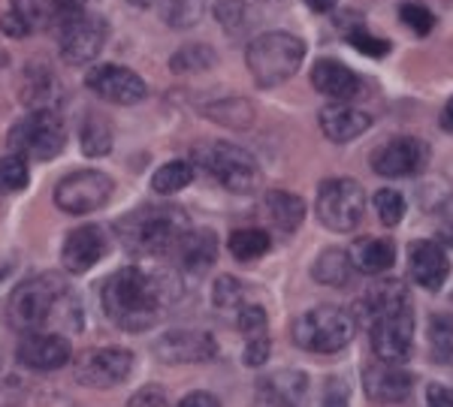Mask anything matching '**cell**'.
<instances>
[{"label":"cell","mask_w":453,"mask_h":407,"mask_svg":"<svg viewBox=\"0 0 453 407\" xmlns=\"http://www.w3.org/2000/svg\"><path fill=\"white\" fill-rule=\"evenodd\" d=\"M173 302V283L157 272L140 266L119 268L100 290L104 314L124 332H145L160 323Z\"/></svg>","instance_id":"6da1fadb"},{"label":"cell","mask_w":453,"mask_h":407,"mask_svg":"<svg viewBox=\"0 0 453 407\" xmlns=\"http://www.w3.org/2000/svg\"><path fill=\"white\" fill-rule=\"evenodd\" d=\"M6 323L34 335L42 329L64 326L67 332L82 329V305L76 302L70 283L58 272H42L21 281L6 299Z\"/></svg>","instance_id":"7a4b0ae2"},{"label":"cell","mask_w":453,"mask_h":407,"mask_svg":"<svg viewBox=\"0 0 453 407\" xmlns=\"http://www.w3.org/2000/svg\"><path fill=\"white\" fill-rule=\"evenodd\" d=\"M188 232V215L179 206H145L119 221V238L130 253L164 257Z\"/></svg>","instance_id":"3957f363"},{"label":"cell","mask_w":453,"mask_h":407,"mask_svg":"<svg viewBox=\"0 0 453 407\" xmlns=\"http://www.w3.org/2000/svg\"><path fill=\"white\" fill-rule=\"evenodd\" d=\"M303 57L305 42L288 31L260 34L245 49L248 72L260 88H275V85L288 82L290 76H296V70L303 67Z\"/></svg>","instance_id":"277c9868"},{"label":"cell","mask_w":453,"mask_h":407,"mask_svg":"<svg viewBox=\"0 0 453 407\" xmlns=\"http://www.w3.org/2000/svg\"><path fill=\"white\" fill-rule=\"evenodd\" d=\"M354 335V317L335 305L305 311L294 323V344L309 353H339Z\"/></svg>","instance_id":"5b68a950"},{"label":"cell","mask_w":453,"mask_h":407,"mask_svg":"<svg viewBox=\"0 0 453 407\" xmlns=\"http://www.w3.org/2000/svg\"><path fill=\"white\" fill-rule=\"evenodd\" d=\"M12 155L31 160H52L67 145V127L55 109H34L10 130Z\"/></svg>","instance_id":"8992f818"},{"label":"cell","mask_w":453,"mask_h":407,"mask_svg":"<svg viewBox=\"0 0 453 407\" xmlns=\"http://www.w3.org/2000/svg\"><path fill=\"white\" fill-rule=\"evenodd\" d=\"M366 215V191L354 178H326L318 187V221L333 232H350Z\"/></svg>","instance_id":"52a82bcc"},{"label":"cell","mask_w":453,"mask_h":407,"mask_svg":"<svg viewBox=\"0 0 453 407\" xmlns=\"http://www.w3.org/2000/svg\"><path fill=\"white\" fill-rule=\"evenodd\" d=\"M203 166L230 193H251L260 185V166L245 148L230 142H211L203 151Z\"/></svg>","instance_id":"ba28073f"},{"label":"cell","mask_w":453,"mask_h":407,"mask_svg":"<svg viewBox=\"0 0 453 407\" xmlns=\"http://www.w3.org/2000/svg\"><path fill=\"white\" fill-rule=\"evenodd\" d=\"M372 332V350H375L378 362H390V366H402L411 356L414 347V308L411 302L402 308L384 311L369 320Z\"/></svg>","instance_id":"9c48e42d"},{"label":"cell","mask_w":453,"mask_h":407,"mask_svg":"<svg viewBox=\"0 0 453 407\" xmlns=\"http://www.w3.org/2000/svg\"><path fill=\"white\" fill-rule=\"evenodd\" d=\"M112 178L97 170H79L58 181L55 206L67 215H91L112 200Z\"/></svg>","instance_id":"30bf717a"},{"label":"cell","mask_w":453,"mask_h":407,"mask_svg":"<svg viewBox=\"0 0 453 407\" xmlns=\"http://www.w3.org/2000/svg\"><path fill=\"white\" fill-rule=\"evenodd\" d=\"M109 40L106 19L94 16V12H82V16L70 19L67 25L58 27V46H61V57L73 67L79 64H91L94 57L104 52Z\"/></svg>","instance_id":"8fae6325"},{"label":"cell","mask_w":453,"mask_h":407,"mask_svg":"<svg viewBox=\"0 0 453 407\" xmlns=\"http://www.w3.org/2000/svg\"><path fill=\"white\" fill-rule=\"evenodd\" d=\"M134 372V353L124 347H97L79 356L76 381L91 389H109L124 383Z\"/></svg>","instance_id":"7c38bea8"},{"label":"cell","mask_w":453,"mask_h":407,"mask_svg":"<svg viewBox=\"0 0 453 407\" xmlns=\"http://www.w3.org/2000/svg\"><path fill=\"white\" fill-rule=\"evenodd\" d=\"M429 166V145L418 136H396L384 142L372 155V170L384 178H408L420 176Z\"/></svg>","instance_id":"4fadbf2b"},{"label":"cell","mask_w":453,"mask_h":407,"mask_svg":"<svg viewBox=\"0 0 453 407\" xmlns=\"http://www.w3.org/2000/svg\"><path fill=\"white\" fill-rule=\"evenodd\" d=\"M85 85L97 94V97L109 100V103H119V106L142 103L145 94H149L140 72L121 67V64H97V67H91L85 76Z\"/></svg>","instance_id":"5bb4252c"},{"label":"cell","mask_w":453,"mask_h":407,"mask_svg":"<svg viewBox=\"0 0 453 407\" xmlns=\"http://www.w3.org/2000/svg\"><path fill=\"white\" fill-rule=\"evenodd\" d=\"M151 353L164 366H196V362H211L218 356V344L209 332L200 329H175L155 341Z\"/></svg>","instance_id":"9a60e30c"},{"label":"cell","mask_w":453,"mask_h":407,"mask_svg":"<svg viewBox=\"0 0 453 407\" xmlns=\"http://www.w3.org/2000/svg\"><path fill=\"white\" fill-rule=\"evenodd\" d=\"M73 356L70 338H64L61 332H34L25 335L16 350V359L31 372H55L64 368Z\"/></svg>","instance_id":"2e32d148"},{"label":"cell","mask_w":453,"mask_h":407,"mask_svg":"<svg viewBox=\"0 0 453 407\" xmlns=\"http://www.w3.org/2000/svg\"><path fill=\"white\" fill-rule=\"evenodd\" d=\"M106 251H109L106 232L100 230L97 223H85V227H76L64 238L61 266L67 268L70 275H85L88 268H94L106 257Z\"/></svg>","instance_id":"e0dca14e"},{"label":"cell","mask_w":453,"mask_h":407,"mask_svg":"<svg viewBox=\"0 0 453 407\" xmlns=\"http://www.w3.org/2000/svg\"><path fill=\"white\" fill-rule=\"evenodd\" d=\"M408 268H411V278L418 287L435 293V290H441L450 278L448 248L433 242V238H420V242H414L411 251H408Z\"/></svg>","instance_id":"ac0fdd59"},{"label":"cell","mask_w":453,"mask_h":407,"mask_svg":"<svg viewBox=\"0 0 453 407\" xmlns=\"http://www.w3.org/2000/svg\"><path fill=\"white\" fill-rule=\"evenodd\" d=\"M366 383V396L378 404H399L411 396L414 374L402 366H390V362H372L363 374Z\"/></svg>","instance_id":"d6986e66"},{"label":"cell","mask_w":453,"mask_h":407,"mask_svg":"<svg viewBox=\"0 0 453 407\" xmlns=\"http://www.w3.org/2000/svg\"><path fill=\"white\" fill-rule=\"evenodd\" d=\"M311 85L324 94V97L335 100V103H348V100H354L363 88L360 76L350 67H345L342 61H335V57H320V61L314 64Z\"/></svg>","instance_id":"ffe728a7"},{"label":"cell","mask_w":453,"mask_h":407,"mask_svg":"<svg viewBox=\"0 0 453 407\" xmlns=\"http://www.w3.org/2000/svg\"><path fill=\"white\" fill-rule=\"evenodd\" d=\"M12 12L27 21V27H61L82 16L85 0H12Z\"/></svg>","instance_id":"44dd1931"},{"label":"cell","mask_w":453,"mask_h":407,"mask_svg":"<svg viewBox=\"0 0 453 407\" xmlns=\"http://www.w3.org/2000/svg\"><path fill=\"white\" fill-rule=\"evenodd\" d=\"M173 257L181 272L203 275L218 260V236L211 230H188L173 248Z\"/></svg>","instance_id":"7402d4cb"},{"label":"cell","mask_w":453,"mask_h":407,"mask_svg":"<svg viewBox=\"0 0 453 407\" xmlns=\"http://www.w3.org/2000/svg\"><path fill=\"white\" fill-rule=\"evenodd\" d=\"M260 402L266 407H303L305 396H309V377L294 368H284L257 383Z\"/></svg>","instance_id":"603a6c76"},{"label":"cell","mask_w":453,"mask_h":407,"mask_svg":"<svg viewBox=\"0 0 453 407\" xmlns=\"http://www.w3.org/2000/svg\"><path fill=\"white\" fill-rule=\"evenodd\" d=\"M372 127V115L348 103H333L320 109V130L330 142H354Z\"/></svg>","instance_id":"cb8c5ba5"},{"label":"cell","mask_w":453,"mask_h":407,"mask_svg":"<svg viewBox=\"0 0 453 407\" xmlns=\"http://www.w3.org/2000/svg\"><path fill=\"white\" fill-rule=\"evenodd\" d=\"M348 257H350L354 272L384 275L396 263V248H393V242H387V238H357V242L350 245Z\"/></svg>","instance_id":"d4e9b609"},{"label":"cell","mask_w":453,"mask_h":407,"mask_svg":"<svg viewBox=\"0 0 453 407\" xmlns=\"http://www.w3.org/2000/svg\"><path fill=\"white\" fill-rule=\"evenodd\" d=\"M58 79L46 67H27L25 70V82H21V100L34 109H52L58 100ZM31 109V112H34Z\"/></svg>","instance_id":"484cf974"},{"label":"cell","mask_w":453,"mask_h":407,"mask_svg":"<svg viewBox=\"0 0 453 407\" xmlns=\"http://www.w3.org/2000/svg\"><path fill=\"white\" fill-rule=\"evenodd\" d=\"M266 215L281 232H294L299 230V223H303V217H305V202L299 200L296 193L273 191V193H266Z\"/></svg>","instance_id":"4316f807"},{"label":"cell","mask_w":453,"mask_h":407,"mask_svg":"<svg viewBox=\"0 0 453 407\" xmlns=\"http://www.w3.org/2000/svg\"><path fill=\"white\" fill-rule=\"evenodd\" d=\"M311 278L324 287H345L354 278V266H350V257L345 251L339 248H330L324 251L311 266Z\"/></svg>","instance_id":"83f0119b"},{"label":"cell","mask_w":453,"mask_h":407,"mask_svg":"<svg viewBox=\"0 0 453 407\" xmlns=\"http://www.w3.org/2000/svg\"><path fill=\"white\" fill-rule=\"evenodd\" d=\"M273 248V238H269L266 230H236L226 238V251L239 260V263H251V260H260L263 253Z\"/></svg>","instance_id":"f1b7e54d"},{"label":"cell","mask_w":453,"mask_h":407,"mask_svg":"<svg viewBox=\"0 0 453 407\" xmlns=\"http://www.w3.org/2000/svg\"><path fill=\"white\" fill-rule=\"evenodd\" d=\"M429 356L438 366H453V314H433L426 326Z\"/></svg>","instance_id":"f546056e"},{"label":"cell","mask_w":453,"mask_h":407,"mask_svg":"<svg viewBox=\"0 0 453 407\" xmlns=\"http://www.w3.org/2000/svg\"><path fill=\"white\" fill-rule=\"evenodd\" d=\"M85 157H106L112 151V127L100 115H88L82 121V133H79Z\"/></svg>","instance_id":"4dcf8cb0"},{"label":"cell","mask_w":453,"mask_h":407,"mask_svg":"<svg viewBox=\"0 0 453 407\" xmlns=\"http://www.w3.org/2000/svg\"><path fill=\"white\" fill-rule=\"evenodd\" d=\"M191 181H194V166L188 163V160H170V163H164L155 176H151V191L160 196H170V193H179L181 187H188Z\"/></svg>","instance_id":"1f68e13d"},{"label":"cell","mask_w":453,"mask_h":407,"mask_svg":"<svg viewBox=\"0 0 453 407\" xmlns=\"http://www.w3.org/2000/svg\"><path fill=\"white\" fill-rule=\"evenodd\" d=\"M215 67V49L203 46V42H191V46H181L179 52L170 57L173 72H203Z\"/></svg>","instance_id":"d6a6232c"},{"label":"cell","mask_w":453,"mask_h":407,"mask_svg":"<svg viewBox=\"0 0 453 407\" xmlns=\"http://www.w3.org/2000/svg\"><path fill=\"white\" fill-rule=\"evenodd\" d=\"M203 112H206L211 121H218V124H226V127H248L254 121V109H251V103H245V100L211 103V106L203 109Z\"/></svg>","instance_id":"836d02e7"},{"label":"cell","mask_w":453,"mask_h":407,"mask_svg":"<svg viewBox=\"0 0 453 407\" xmlns=\"http://www.w3.org/2000/svg\"><path fill=\"white\" fill-rule=\"evenodd\" d=\"M27 181H31V172H27L25 157H19V155L0 157V196L25 191Z\"/></svg>","instance_id":"e575fe53"},{"label":"cell","mask_w":453,"mask_h":407,"mask_svg":"<svg viewBox=\"0 0 453 407\" xmlns=\"http://www.w3.org/2000/svg\"><path fill=\"white\" fill-rule=\"evenodd\" d=\"M164 19L170 27H194L203 19V0H164Z\"/></svg>","instance_id":"d590c367"},{"label":"cell","mask_w":453,"mask_h":407,"mask_svg":"<svg viewBox=\"0 0 453 407\" xmlns=\"http://www.w3.org/2000/svg\"><path fill=\"white\" fill-rule=\"evenodd\" d=\"M211 302L215 308H242L245 305V283L233 275H221L211 287Z\"/></svg>","instance_id":"8d00e7d4"},{"label":"cell","mask_w":453,"mask_h":407,"mask_svg":"<svg viewBox=\"0 0 453 407\" xmlns=\"http://www.w3.org/2000/svg\"><path fill=\"white\" fill-rule=\"evenodd\" d=\"M375 212L381 217L384 227H396V223L405 217V196L399 191H393V187H384V191L375 193Z\"/></svg>","instance_id":"74e56055"},{"label":"cell","mask_w":453,"mask_h":407,"mask_svg":"<svg viewBox=\"0 0 453 407\" xmlns=\"http://www.w3.org/2000/svg\"><path fill=\"white\" fill-rule=\"evenodd\" d=\"M345 40L360 55H369V57H384L387 52H390V42L381 40V36H375V34L366 31V27H360V25H357V27H345Z\"/></svg>","instance_id":"f35d334b"},{"label":"cell","mask_w":453,"mask_h":407,"mask_svg":"<svg viewBox=\"0 0 453 407\" xmlns=\"http://www.w3.org/2000/svg\"><path fill=\"white\" fill-rule=\"evenodd\" d=\"M215 19L226 34L236 36L248 25V6L242 0H218L215 4Z\"/></svg>","instance_id":"ab89813d"},{"label":"cell","mask_w":453,"mask_h":407,"mask_svg":"<svg viewBox=\"0 0 453 407\" xmlns=\"http://www.w3.org/2000/svg\"><path fill=\"white\" fill-rule=\"evenodd\" d=\"M399 19H402V25H408L418 36H429V34H433V27H435V16L420 4H402L399 6Z\"/></svg>","instance_id":"60d3db41"},{"label":"cell","mask_w":453,"mask_h":407,"mask_svg":"<svg viewBox=\"0 0 453 407\" xmlns=\"http://www.w3.org/2000/svg\"><path fill=\"white\" fill-rule=\"evenodd\" d=\"M266 311L260 308V305H242L239 308V332L248 338H257V335H266Z\"/></svg>","instance_id":"b9f144b4"},{"label":"cell","mask_w":453,"mask_h":407,"mask_svg":"<svg viewBox=\"0 0 453 407\" xmlns=\"http://www.w3.org/2000/svg\"><path fill=\"white\" fill-rule=\"evenodd\" d=\"M350 402V389L342 377H330L324 387V396H320V407H348Z\"/></svg>","instance_id":"7bdbcfd3"},{"label":"cell","mask_w":453,"mask_h":407,"mask_svg":"<svg viewBox=\"0 0 453 407\" xmlns=\"http://www.w3.org/2000/svg\"><path fill=\"white\" fill-rule=\"evenodd\" d=\"M269 353H273V341H269L266 335H257V338H248L242 359H245V366L260 368L263 362H269Z\"/></svg>","instance_id":"ee69618b"},{"label":"cell","mask_w":453,"mask_h":407,"mask_svg":"<svg viewBox=\"0 0 453 407\" xmlns=\"http://www.w3.org/2000/svg\"><path fill=\"white\" fill-rule=\"evenodd\" d=\"M127 407H170V398L160 387H142L130 396Z\"/></svg>","instance_id":"f6af8a7d"},{"label":"cell","mask_w":453,"mask_h":407,"mask_svg":"<svg viewBox=\"0 0 453 407\" xmlns=\"http://www.w3.org/2000/svg\"><path fill=\"white\" fill-rule=\"evenodd\" d=\"M0 31H4L6 36H16V40H21V36L31 34V27H27V21L19 16V12H4L0 16Z\"/></svg>","instance_id":"bcb514c9"},{"label":"cell","mask_w":453,"mask_h":407,"mask_svg":"<svg viewBox=\"0 0 453 407\" xmlns=\"http://www.w3.org/2000/svg\"><path fill=\"white\" fill-rule=\"evenodd\" d=\"M426 407H453V387L433 383V387L426 389Z\"/></svg>","instance_id":"7dc6e473"},{"label":"cell","mask_w":453,"mask_h":407,"mask_svg":"<svg viewBox=\"0 0 453 407\" xmlns=\"http://www.w3.org/2000/svg\"><path fill=\"white\" fill-rule=\"evenodd\" d=\"M175 407H221V402H218L211 392H203V389H196V392H188L185 398H181Z\"/></svg>","instance_id":"c3c4849f"},{"label":"cell","mask_w":453,"mask_h":407,"mask_svg":"<svg viewBox=\"0 0 453 407\" xmlns=\"http://www.w3.org/2000/svg\"><path fill=\"white\" fill-rule=\"evenodd\" d=\"M441 130H448V133H453V97L444 103L441 109Z\"/></svg>","instance_id":"681fc988"},{"label":"cell","mask_w":453,"mask_h":407,"mask_svg":"<svg viewBox=\"0 0 453 407\" xmlns=\"http://www.w3.org/2000/svg\"><path fill=\"white\" fill-rule=\"evenodd\" d=\"M305 4H309V10H314V12H330V10H335L339 0H305Z\"/></svg>","instance_id":"f907efd6"},{"label":"cell","mask_w":453,"mask_h":407,"mask_svg":"<svg viewBox=\"0 0 453 407\" xmlns=\"http://www.w3.org/2000/svg\"><path fill=\"white\" fill-rule=\"evenodd\" d=\"M130 4H136V6H149L151 0H130Z\"/></svg>","instance_id":"816d5d0a"},{"label":"cell","mask_w":453,"mask_h":407,"mask_svg":"<svg viewBox=\"0 0 453 407\" xmlns=\"http://www.w3.org/2000/svg\"><path fill=\"white\" fill-rule=\"evenodd\" d=\"M6 278V268H0V281H4Z\"/></svg>","instance_id":"f5cc1de1"}]
</instances>
